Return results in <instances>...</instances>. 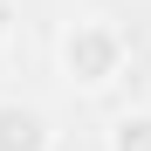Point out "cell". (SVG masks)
I'll use <instances>...</instances> for the list:
<instances>
[{
    "mask_svg": "<svg viewBox=\"0 0 151 151\" xmlns=\"http://www.w3.org/2000/svg\"><path fill=\"white\" fill-rule=\"evenodd\" d=\"M55 55H62V76L76 89H110L124 69H131V35L117 28L110 14H76L69 28H62V41H55Z\"/></svg>",
    "mask_w": 151,
    "mask_h": 151,
    "instance_id": "cell-1",
    "label": "cell"
},
{
    "mask_svg": "<svg viewBox=\"0 0 151 151\" xmlns=\"http://www.w3.org/2000/svg\"><path fill=\"white\" fill-rule=\"evenodd\" d=\"M0 151H55V124L28 96H0Z\"/></svg>",
    "mask_w": 151,
    "mask_h": 151,
    "instance_id": "cell-2",
    "label": "cell"
},
{
    "mask_svg": "<svg viewBox=\"0 0 151 151\" xmlns=\"http://www.w3.org/2000/svg\"><path fill=\"white\" fill-rule=\"evenodd\" d=\"M103 151H151V110H124V117H110Z\"/></svg>",
    "mask_w": 151,
    "mask_h": 151,
    "instance_id": "cell-3",
    "label": "cell"
},
{
    "mask_svg": "<svg viewBox=\"0 0 151 151\" xmlns=\"http://www.w3.org/2000/svg\"><path fill=\"white\" fill-rule=\"evenodd\" d=\"M21 41V0H0V55Z\"/></svg>",
    "mask_w": 151,
    "mask_h": 151,
    "instance_id": "cell-4",
    "label": "cell"
}]
</instances>
